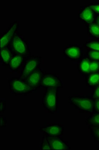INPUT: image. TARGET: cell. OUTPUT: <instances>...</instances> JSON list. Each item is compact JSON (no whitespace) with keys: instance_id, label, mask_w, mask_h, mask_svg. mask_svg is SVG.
I'll list each match as a JSON object with an SVG mask.
<instances>
[{"instance_id":"1","label":"cell","mask_w":99,"mask_h":150,"mask_svg":"<svg viewBox=\"0 0 99 150\" xmlns=\"http://www.w3.org/2000/svg\"><path fill=\"white\" fill-rule=\"evenodd\" d=\"M57 88H46L44 96L43 105L47 111L54 113L56 110Z\"/></svg>"},{"instance_id":"2","label":"cell","mask_w":99,"mask_h":150,"mask_svg":"<svg viewBox=\"0 0 99 150\" xmlns=\"http://www.w3.org/2000/svg\"><path fill=\"white\" fill-rule=\"evenodd\" d=\"M10 89L12 93L22 94L36 92V88L27 85L20 79L10 80Z\"/></svg>"},{"instance_id":"3","label":"cell","mask_w":99,"mask_h":150,"mask_svg":"<svg viewBox=\"0 0 99 150\" xmlns=\"http://www.w3.org/2000/svg\"><path fill=\"white\" fill-rule=\"evenodd\" d=\"M63 126L58 123L51 124L43 127H39V131L43 132L45 136L61 137L64 132Z\"/></svg>"},{"instance_id":"4","label":"cell","mask_w":99,"mask_h":150,"mask_svg":"<svg viewBox=\"0 0 99 150\" xmlns=\"http://www.w3.org/2000/svg\"><path fill=\"white\" fill-rule=\"evenodd\" d=\"M70 101L72 104L84 111H90L93 108V102L90 99L73 97L71 98Z\"/></svg>"},{"instance_id":"5","label":"cell","mask_w":99,"mask_h":150,"mask_svg":"<svg viewBox=\"0 0 99 150\" xmlns=\"http://www.w3.org/2000/svg\"><path fill=\"white\" fill-rule=\"evenodd\" d=\"M45 137L49 143L51 149H69L67 143L61 137L49 136Z\"/></svg>"},{"instance_id":"6","label":"cell","mask_w":99,"mask_h":150,"mask_svg":"<svg viewBox=\"0 0 99 150\" xmlns=\"http://www.w3.org/2000/svg\"><path fill=\"white\" fill-rule=\"evenodd\" d=\"M41 73L36 71L33 72L25 78L21 79L28 86L33 88H36L41 85Z\"/></svg>"},{"instance_id":"7","label":"cell","mask_w":99,"mask_h":150,"mask_svg":"<svg viewBox=\"0 0 99 150\" xmlns=\"http://www.w3.org/2000/svg\"><path fill=\"white\" fill-rule=\"evenodd\" d=\"M41 84L45 88L60 87L63 85L60 79L52 75H47L42 79Z\"/></svg>"},{"instance_id":"8","label":"cell","mask_w":99,"mask_h":150,"mask_svg":"<svg viewBox=\"0 0 99 150\" xmlns=\"http://www.w3.org/2000/svg\"><path fill=\"white\" fill-rule=\"evenodd\" d=\"M38 62L36 59H33L29 61L26 64L22 75L20 79H24L28 76L31 73L34 72L38 64Z\"/></svg>"},{"instance_id":"9","label":"cell","mask_w":99,"mask_h":150,"mask_svg":"<svg viewBox=\"0 0 99 150\" xmlns=\"http://www.w3.org/2000/svg\"><path fill=\"white\" fill-rule=\"evenodd\" d=\"M15 50L19 53L23 54L25 52L26 47L22 41L19 38H15L13 41Z\"/></svg>"},{"instance_id":"10","label":"cell","mask_w":99,"mask_h":150,"mask_svg":"<svg viewBox=\"0 0 99 150\" xmlns=\"http://www.w3.org/2000/svg\"><path fill=\"white\" fill-rule=\"evenodd\" d=\"M81 17L85 21L89 23L92 22L93 20V11L92 9L90 8L85 9L82 12Z\"/></svg>"},{"instance_id":"11","label":"cell","mask_w":99,"mask_h":150,"mask_svg":"<svg viewBox=\"0 0 99 150\" xmlns=\"http://www.w3.org/2000/svg\"><path fill=\"white\" fill-rule=\"evenodd\" d=\"M67 55L72 58L76 59L80 56V50L77 47H72L67 49L65 50Z\"/></svg>"},{"instance_id":"12","label":"cell","mask_w":99,"mask_h":150,"mask_svg":"<svg viewBox=\"0 0 99 150\" xmlns=\"http://www.w3.org/2000/svg\"><path fill=\"white\" fill-rule=\"evenodd\" d=\"M16 28L15 25L13 26L9 31L1 39V47L2 48L7 44L11 37L14 33Z\"/></svg>"},{"instance_id":"13","label":"cell","mask_w":99,"mask_h":150,"mask_svg":"<svg viewBox=\"0 0 99 150\" xmlns=\"http://www.w3.org/2000/svg\"><path fill=\"white\" fill-rule=\"evenodd\" d=\"M22 61V58L20 57L17 56L13 58L10 62V66L12 69H17L21 64Z\"/></svg>"},{"instance_id":"14","label":"cell","mask_w":99,"mask_h":150,"mask_svg":"<svg viewBox=\"0 0 99 150\" xmlns=\"http://www.w3.org/2000/svg\"><path fill=\"white\" fill-rule=\"evenodd\" d=\"M89 84L91 85L95 86L99 83V74L96 73L92 74L89 77L88 80Z\"/></svg>"},{"instance_id":"15","label":"cell","mask_w":99,"mask_h":150,"mask_svg":"<svg viewBox=\"0 0 99 150\" xmlns=\"http://www.w3.org/2000/svg\"><path fill=\"white\" fill-rule=\"evenodd\" d=\"M90 62L87 60L82 61L81 64V69L82 72L88 73L90 72Z\"/></svg>"},{"instance_id":"16","label":"cell","mask_w":99,"mask_h":150,"mask_svg":"<svg viewBox=\"0 0 99 150\" xmlns=\"http://www.w3.org/2000/svg\"><path fill=\"white\" fill-rule=\"evenodd\" d=\"M89 122L92 126L99 127V113L90 117L89 118Z\"/></svg>"},{"instance_id":"17","label":"cell","mask_w":99,"mask_h":150,"mask_svg":"<svg viewBox=\"0 0 99 150\" xmlns=\"http://www.w3.org/2000/svg\"><path fill=\"white\" fill-rule=\"evenodd\" d=\"M40 149L41 150L51 149L49 143L44 135V137L42 139L40 145Z\"/></svg>"},{"instance_id":"18","label":"cell","mask_w":99,"mask_h":150,"mask_svg":"<svg viewBox=\"0 0 99 150\" xmlns=\"http://www.w3.org/2000/svg\"><path fill=\"white\" fill-rule=\"evenodd\" d=\"M1 57L6 63H8L10 58V56L9 51L6 49H3L1 51Z\"/></svg>"},{"instance_id":"19","label":"cell","mask_w":99,"mask_h":150,"mask_svg":"<svg viewBox=\"0 0 99 150\" xmlns=\"http://www.w3.org/2000/svg\"><path fill=\"white\" fill-rule=\"evenodd\" d=\"M91 33L94 36L99 37V26L97 24L91 25L89 27Z\"/></svg>"},{"instance_id":"20","label":"cell","mask_w":99,"mask_h":150,"mask_svg":"<svg viewBox=\"0 0 99 150\" xmlns=\"http://www.w3.org/2000/svg\"><path fill=\"white\" fill-rule=\"evenodd\" d=\"M99 70V63L96 62H93L90 63V72H96Z\"/></svg>"},{"instance_id":"21","label":"cell","mask_w":99,"mask_h":150,"mask_svg":"<svg viewBox=\"0 0 99 150\" xmlns=\"http://www.w3.org/2000/svg\"><path fill=\"white\" fill-rule=\"evenodd\" d=\"M90 58L92 59L99 60V51H91L89 53Z\"/></svg>"},{"instance_id":"22","label":"cell","mask_w":99,"mask_h":150,"mask_svg":"<svg viewBox=\"0 0 99 150\" xmlns=\"http://www.w3.org/2000/svg\"><path fill=\"white\" fill-rule=\"evenodd\" d=\"M87 46L89 48L95 51H99V43L92 42L87 44Z\"/></svg>"},{"instance_id":"23","label":"cell","mask_w":99,"mask_h":150,"mask_svg":"<svg viewBox=\"0 0 99 150\" xmlns=\"http://www.w3.org/2000/svg\"><path fill=\"white\" fill-rule=\"evenodd\" d=\"M92 129L95 138L99 142V127L95 126Z\"/></svg>"},{"instance_id":"24","label":"cell","mask_w":99,"mask_h":150,"mask_svg":"<svg viewBox=\"0 0 99 150\" xmlns=\"http://www.w3.org/2000/svg\"><path fill=\"white\" fill-rule=\"evenodd\" d=\"M90 8L96 12L99 13V5L91 6Z\"/></svg>"},{"instance_id":"25","label":"cell","mask_w":99,"mask_h":150,"mask_svg":"<svg viewBox=\"0 0 99 150\" xmlns=\"http://www.w3.org/2000/svg\"><path fill=\"white\" fill-rule=\"evenodd\" d=\"M2 116H1V127H3L5 126L6 125V120L5 118L3 117Z\"/></svg>"},{"instance_id":"26","label":"cell","mask_w":99,"mask_h":150,"mask_svg":"<svg viewBox=\"0 0 99 150\" xmlns=\"http://www.w3.org/2000/svg\"><path fill=\"white\" fill-rule=\"evenodd\" d=\"M95 96L96 98L99 99V86L96 90L95 92Z\"/></svg>"},{"instance_id":"27","label":"cell","mask_w":99,"mask_h":150,"mask_svg":"<svg viewBox=\"0 0 99 150\" xmlns=\"http://www.w3.org/2000/svg\"><path fill=\"white\" fill-rule=\"evenodd\" d=\"M5 102H1V112H3L5 111Z\"/></svg>"},{"instance_id":"28","label":"cell","mask_w":99,"mask_h":150,"mask_svg":"<svg viewBox=\"0 0 99 150\" xmlns=\"http://www.w3.org/2000/svg\"><path fill=\"white\" fill-rule=\"evenodd\" d=\"M95 107L96 110L99 112V99L96 102Z\"/></svg>"},{"instance_id":"29","label":"cell","mask_w":99,"mask_h":150,"mask_svg":"<svg viewBox=\"0 0 99 150\" xmlns=\"http://www.w3.org/2000/svg\"><path fill=\"white\" fill-rule=\"evenodd\" d=\"M97 24L99 26V16H98L97 19Z\"/></svg>"}]
</instances>
